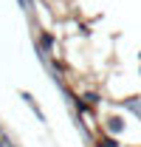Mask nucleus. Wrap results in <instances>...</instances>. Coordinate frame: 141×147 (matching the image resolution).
Segmentation results:
<instances>
[{
	"label": "nucleus",
	"instance_id": "5",
	"mask_svg": "<svg viewBox=\"0 0 141 147\" xmlns=\"http://www.w3.org/2000/svg\"><path fill=\"white\" fill-rule=\"evenodd\" d=\"M96 147H119V142H116L113 136H107V133H102V136L96 139Z\"/></svg>",
	"mask_w": 141,
	"mask_h": 147
},
{
	"label": "nucleus",
	"instance_id": "3",
	"mask_svg": "<svg viewBox=\"0 0 141 147\" xmlns=\"http://www.w3.org/2000/svg\"><path fill=\"white\" fill-rule=\"evenodd\" d=\"M105 127L110 130V133H119L124 125H122V119H119V116H107V119H105Z\"/></svg>",
	"mask_w": 141,
	"mask_h": 147
},
{
	"label": "nucleus",
	"instance_id": "4",
	"mask_svg": "<svg viewBox=\"0 0 141 147\" xmlns=\"http://www.w3.org/2000/svg\"><path fill=\"white\" fill-rule=\"evenodd\" d=\"M124 108H127V110H133V113H136V116L141 119V99H138V96H133V99H124Z\"/></svg>",
	"mask_w": 141,
	"mask_h": 147
},
{
	"label": "nucleus",
	"instance_id": "2",
	"mask_svg": "<svg viewBox=\"0 0 141 147\" xmlns=\"http://www.w3.org/2000/svg\"><path fill=\"white\" fill-rule=\"evenodd\" d=\"M20 96H23V102H26V105H28V108L34 110V116H37V119H40V122H45V113H42V110H40V105H37V102H34V96H31V93H26V91L20 93Z\"/></svg>",
	"mask_w": 141,
	"mask_h": 147
},
{
	"label": "nucleus",
	"instance_id": "6",
	"mask_svg": "<svg viewBox=\"0 0 141 147\" xmlns=\"http://www.w3.org/2000/svg\"><path fill=\"white\" fill-rule=\"evenodd\" d=\"M82 99H85V102H88L90 108H96V105H99V102H102V96H99V93H93V91H85V93H82Z\"/></svg>",
	"mask_w": 141,
	"mask_h": 147
},
{
	"label": "nucleus",
	"instance_id": "1",
	"mask_svg": "<svg viewBox=\"0 0 141 147\" xmlns=\"http://www.w3.org/2000/svg\"><path fill=\"white\" fill-rule=\"evenodd\" d=\"M54 42H56V40H54V34H51V31L40 28V40H37V48H42L45 54H51V51H54Z\"/></svg>",
	"mask_w": 141,
	"mask_h": 147
},
{
	"label": "nucleus",
	"instance_id": "7",
	"mask_svg": "<svg viewBox=\"0 0 141 147\" xmlns=\"http://www.w3.org/2000/svg\"><path fill=\"white\" fill-rule=\"evenodd\" d=\"M17 3H20V9H23L26 14H31V11H34V0H17Z\"/></svg>",
	"mask_w": 141,
	"mask_h": 147
}]
</instances>
